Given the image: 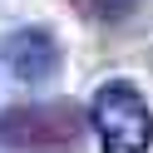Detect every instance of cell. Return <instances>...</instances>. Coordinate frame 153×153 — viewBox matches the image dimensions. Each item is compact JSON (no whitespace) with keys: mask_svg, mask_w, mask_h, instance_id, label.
I'll return each mask as SVG.
<instances>
[{"mask_svg":"<svg viewBox=\"0 0 153 153\" xmlns=\"http://www.w3.org/2000/svg\"><path fill=\"white\" fill-rule=\"evenodd\" d=\"M89 133V114H79L69 99L20 104L0 114V143L15 153H74Z\"/></svg>","mask_w":153,"mask_h":153,"instance_id":"cell-1","label":"cell"},{"mask_svg":"<svg viewBox=\"0 0 153 153\" xmlns=\"http://www.w3.org/2000/svg\"><path fill=\"white\" fill-rule=\"evenodd\" d=\"M89 128L99 133L104 153H148L153 148V109L138 84L109 79L89 99Z\"/></svg>","mask_w":153,"mask_h":153,"instance_id":"cell-2","label":"cell"},{"mask_svg":"<svg viewBox=\"0 0 153 153\" xmlns=\"http://www.w3.org/2000/svg\"><path fill=\"white\" fill-rule=\"evenodd\" d=\"M0 54H5V64H10V74L20 84H54L59 79V45H54L50 30H40V25H25V30H10L5 40H0Z\"/></svg>","mask_w":153,"mask_h":153,"instance_id":"cell-3","label":"cell"},{"mask_svg":"<svg viewBox=\"0 0 153 153\" xmlns=\"http://www.w3.org/2000/svg\"><path fill=\"white\" fill-rule=\"evenodd\" d=\"M133 5H138V0H89V10L99 15V20H123Z\"/></svg>","mask_w":153,"mask_h":153,"instance_id":"cell-4","label":"cell"}]
</instances>
